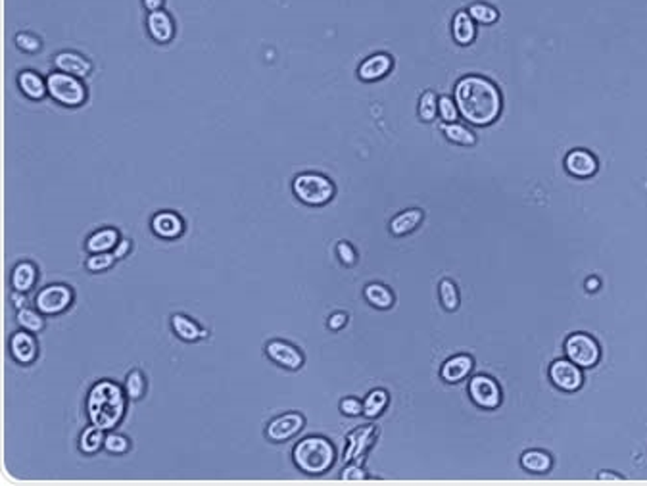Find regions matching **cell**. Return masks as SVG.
Instances as JSON below:
<instances>
[{
    "label": "cell",
    "instance_id": "ab89813d",
    "mask_svg": "<svg viewBox=\"0 0 647 486\" xmlns=\"http://www.w3.org/2000/svg\"><path fill=\"white\" fill-rule=\"evenodd\" d=\"M337 254L340 261H342L344 266H354L357 261V254L354 250V247L349 244V242H338L337 244Z\"/></svg>",
    "mask_w": 647,
    "mask_h": 486
},
{
    "label": "cell",
    "instance_id": "74e56055",
    "mask_svg": "<svg viewBox=\"0 0 647 486\" xmlns=\"http://www.w3.org/2000/svg\"><path fill=\"white\" fill-rule=\"evenodd\" d=\"M16 45H18V48H21L23 52H39L43 43H40V39L37 35L23 31L16 35Z\"/></svg>",
    "mask_w": 647,
    "mask_h": 486
},
{
    "label": "cell",
    "instance_id": "2e32d148",
    "mask_svg": "<svg viewBox=\"0 0 647 486\" xmlns=\"http://www.w3.org/2000/svg\"><path fill=\"white\" fill-rule=\"evenodd\" d=\"M146 27H148L150 37L156 43H160V45H165V43L173 39V20L163 10L150 12L148 20H146Z\"/></svg>",
    "mask_w": 647,
    "mask_h": 486
},
{
    "label": "cell",
    "instance_id": "9a60e30c",
    "mask_svg": "<svg viewBox=\"0 0 647 486\" xmlns=\"http://www.w3.org/2000/svg\"><path fill=\"white\" fill-rule=\"evenodd\" d=\"M54 65L58 68V72L70 73V75H75V77L79 79L91 75L92 72L91 60L85 58L83 54H79V52L73 50L58 52V54L54 56Z\"/></svg>",
    "mask_w": 647,
    "mask_h": 486
},
{
    "label": "cell",
    "instance_id": "ac0fdd59",
    "mask_svg": "<svg viewBox=\"0 0 647 486\" xmlns=\"http://www.w3.org/2000/svg\"><path fill=\"white\" fill-rule=\"evenodd\" d=\"M171 329L185 342H196V340L207 337L206 329L196 323L195 319L187 318L185 313H173L171 315Z\"/></svg>",
    "mask_w": 647,
    "mask_h": 486
},
{
    "label": "cell",
    "instance_id": "4fadbf2b",
    "mask_svg": "<svg viewBox=\"0 0 647 486\" xmlns=\"http://www.w3.org/2000/svg\"><path fill=\"white\" fill-rule=\"evenodd\" d=\"M10 354L21 365H29V363L35 362L37 354H39V346H37L33 333L26 331V329L13 333L10 337Z\"/></svg>",
    "mask_w": 647,
    "mask_h": 486
},
{
    "label": "cell",
    "instance_id": "f6af8a7d",
    "mask_svg": "<svg viewBox=\"0 0 647 486\" xmlns=\"http://www.w3.org/2000/svg\"><path fill=\"white\" fill-rule=\"evenodd\" d=\"M27 292H18V291H13V294H12V304H13V308H16V310H23V308H27V296H26Z\"/></svg>",
    "mask_w": 647,
    "mask_h": 486
},
{
    "label": "cell",
    "instance_id": "ee69618b",
    "mask_svg": "<svg viewBox=\"0 0 647 486\" xmlns=\"http://www.w3.org/2000/svg\"><path fill=\"white\" fill-rule=\"evenodd\" d=\"M346 323H348V315L346 313H335V315L329 318V327L332 331H340Z\"/></svg>",
    "mask_w": 647,
    "mask_h": 486
},
{
    "label": "cell",
    "instance_id": "30bf717a",
    "mask_svg": "<svg viewBox=\"0 0 647 486\" xmlns=\"http://www.w3.org/2000/svg\"><path fill=\"white\" fill-rule=\"evenodd\" d=\"M376 435H379V428L375 425H363V427L354 428L348 435V448H346V454H344V461L346 463H359L365 452L373 446Z\"/></svg>",
    "mask_w": 647,
    "mask_h": 486
},
{
    "label": "cell",
    "instance_id": "d590c367",
    "mask_svg": "<svg viewBox=\"0 0 647 486\" xmlns=\"http://www.w3.org/2000/svg\"><path fill=\"white\" fill-rule=\"evenodd\" d=\"M436 114H438V102H436L434 92H423L421 100H419V116H421V119L423 122H433Z\"/></svg>",
    "mask_w": 647,
    "mask_h": 486
},
{
    "label": "cell",
    "instance_id": "1f68e13d",
    "mask_svg": "<svg viewBox=\"0 0 647 486\" xmlns=\"http://www.w3.org/2000/svg\"><path fill=\"white\" fill-rule=\"evenodd\" d=\"M442 131H444V135L447 136V141H452V143L457 144H474V135L471 131L463 127L460 124H446L442 125Z\"/></svg>",
    "mask_w": 647,
    "mask_h": 486
},
{
    "label": "cell",
    "instance_id": "5b68a950",
    "mask_svg": "<svg viewBox=\"0 0 647 486\" xmlns=\"http://www.w3.org/2000/svg\"><path fill=\"white\" fill-rule=\"evenodd\" d=\"M294 195L310 206H323L335 196V185L321 173H302L292 183Z\"/></svg>",
    "mask_w": 647,
    "mask_h": 486
},
{
    "label": "cell",
    "instance_id": "8992f818",
    "mask_svg": "<svg viewBox=\"0 0 647 486\" xmlns=\"http://www.w3.org/2000/svg\"><path fill=\"white\" fill-rule=\"evenodd\" d=\"M73 300H75V292L72 286L64 283H52L35 296V308L45 315H58L73 304Z\"/></svg>",
    "mask_w": 647,
    "mask_h": 486
},
{
    "label": "cell",
    "instance_id": "ba28073f",
    "mask_svg": "<svg viewBox=\"0 0 647 486\" xmlns=\"http://www.w3.org/2000/svg\"><path fill=\"white\" fill-rule=\"evenodd\" d=\"M266 354L273 363H277L278 367H285L288 371H298L304 365V354L296 348L294 344L286 342V340H269L266 344Z\"/></svg>",
    "mask_w": 647,
    "mask_h": 486
},
{
    "label": "cell",
    "instance_id": "44dd1931",
    "mask_svg": "<svg viewBox=\"0 0 647 486\" xmlns=\"http://www.w3.org/2000/svg\"><path fill=\"white\" fill-rule=\"evenodd\" d=\"M37 277H39V271H37L35 264L20 261V264L13 266L12 275H10V285H12L13 291L29 292L37 283Z\"/></svg>",
    "mask_w": 647,
    "mask_h": 486
},
{
    "label": "cell",
    "instance_id": "60d3db41",
    "mask_svg": "<svg viewBox=\"0 0 647 486\" xmlns=\"http://www.w3.org/2000/svg\"><path fill=\"white\" fill-rule=\"evenodd\" d=\"M342 480H365L367 479V471L363 469L359 463H348L344 467V471L340 473Z\"/></svg>",
    "mask_w": 647,
    "mask_h": 486
},
{
    "label": "cell",
    "instance_id": "cb8c5ba5",
    "mask_svg": "<svg viewBox=\"0 0 647 486\" xmlns=\"http://www.w3.org/2000/svg\"><path fill=\"white\" fill-rule=\"evenodd\" d=\"M423 221V212L421 210H406L390 221V233L396 237L401 234L411 233L413 229H417V225Z\"/></svg>",
    "mask_w": 647,
    "mask_h": 486
},
{
    "label": "cell",
    "instance_id": "ffe728a7",
    "mask_svg": "<svg viewBox=\"0 0 647 486\" xmlns=\"http://www.w3.org/2000/svg\"><path fill=\"white\" fill-rule=\"evenodd\" d=\"M18 87L20 91L31 100H43L48 94V85L46 79L40 77L39 73L33 72V70H23L18 75Z\"/></svg>",
    "mask_w": 647,
    "mask_h": 486
},
{
    "label": "cell",
    "instance_id": "4dcf8cb0",
    "mask_svg": "<svg viewBox=\"0 0 647 486\" xmlns=\"http://www.w3.org/2000/svg\"><path fill=\"white\" fill-rule=\"evenodd\" d=\"M125 392L129 396V400L138 402L146 392V377L141 369H133L129 375L125 377Z\"/></svg>",
    "mask_w": 647,
    "mask_h": 486
},
{
    "label": "cell",
    "instance_id": "277c9868",
    "mask_svg": "<svg viewBox=\"0 0 647 486\" xmlns=\"http://www.w3.org/2000/svg\"><path fill=\"white\" fill-rule=\"evenodd\" d=\"M48 85V94L52 100H56L67 108H77L87 100V87L79 77L70 75L64 72H52L46 77Z\"/></svg>",
    "mask_w": 647,
    "mask_h": 486
},
{
    "label": "cell",
    "instance_id": "8fae6325",
    "mask_svg": "<svg viewBox=\"0 0 647 486\" xmlns=\"http://www.w3.org/2000/svg\"><path fill=\"white\" fill-rule=\"evenodd\" d=\"M469 394H471L477 406L484 409L498 408L499 402H501V392H499L498 383L486 375L473 377V381L469 384Z\"/></svg>",
    "mask_w": 647,
    "mask_h": 486
},
{
    "label": "cell",
    "instance_id": "b9f144b4",
    "mask_svg": "<svg viewBox=\"0 0 647 486\" xmlns=\"http://www.w3.org/2000/svg\"><path fill=\"white\" fill-rule=\"evenodd\" d=\"M340 411L344 415H348V417H357V415L363 414V402H359L357 398H344L342 402H340Z\"/></svg>",
    "mask_w": 647,
    "mask_h": 486
},
{
    "label": "cell",
    "instance_id": "d4e9b609",
    "mask_svg": "<svg viewBox=\"0 0 647 486\" xmlns=\"http://www.w3.org/2000/svg\"><path fill=\"white\" fill-rule=\"evenodd\" d=\"M474 21L469 12H457L453 18V39L460 45H469L474 39Z\"/></svg>",
    "mask_w": 647,
    "mask_h": 486
},
{
    "label": "cell",
    "instance_id": "3957f363",
    "mask_svg": "<svg viewBox=\"0 0 647 486\" xmlns=\"http://www.w3.org/2000/svg\"><path fill=\"white\" fill-rule=\"evenodd\" d=\"M292 460L300 471L317 477L329 471L337 461V448L325 436H305L292 450Z\"/></svg>",
    "mask_w": 647,
    "mask_h": 486
},
{
    "label": "cell",
    "instance_id": "7a4b0ae2",
    "mask_svg": "<svg viewBox=\"0 0 647 486\" xmlns=\"http://www.w3.org/2000/svg\"><path fill=\"white\" fill-rule=\"evenodd\" d=\"M127 392L125 387L114 383L110 379H102L92 384L87 396V415L92 425L110 433L124 421L127 411Z\"/></svg>",
    "mask_w": 647,
    "mask_h": 486
},
{
    "label": "cell",
    "instance_id": "4316f807",
    "mask_svg": "<svg viewBox=\"0 0 647 486\" xmlns=\"http://www.w3.org/2000/svg\"><path fill=\"white\" fill-rule=\"evenodd\" d=\"M365 298L371 306H375L379 310H388L394 304V294L386 285L381 283H371L365 286Z\"/></svg>",
    "mask_w": 647,
    "mask_h": 486
},
{
    "label": "cell",
    "instance_id": "7c38bea8",
    "mask_svg": "<svg viewBox=\"0 0 647 486\" xmlns=\"http://www.w3.org/2000/svg\"><path fill=\"white\" fill-rule=\"evenodd\" d=\"M550 379L557 389L572 392V390L580 389V384H582V371L570 360H557L551 363Z\"/></svg>",
    "mask_w": 647,
    "mask_h": 486
},
{
    "label": "cell",
    "instance_id": "52a82bcc",
    "mask_svg": "<svg viewBox=\"0 0 647 486\" xmlns=\"http://www.w3.org/2000/svg\"><path fill=\"white\" fill-rule=\"evenodd\" d=\"M565 352L578 367H592L599 362V346L586 333H575L565 340Z\"/></svg>",
    "mask_w": 647,
    "mask_h": 486
},
{
    "label": "cell",
    "instance_id": "d6986e66",
    "mask_svg": "<svg viewBox=\"0 0 647 486\" xmlns=\"http://www.w3.org/2000/svg\"><path fill=\"white\" fill-rule=\"evenodd\" d=\"M565 166L575 177H589L597 171V160L588 150H572L565 158Z\"/></svg>",
    "mask_w": 647,
    "mask_h": 486
},
{
    "label": "cell",
    "instance_id": "9c48e42d",
    "mask_svg": "<svg viewBox=\"0 0 647 486\" xmlns=\"http://www.w3.org/2000/svg\"><path fill=\"white\" fill-rule=\"evenodd\" d=\"M305 419L302 414L296 411H288L275 417L273 421H269L266 428V436L271 442H286L290 441L292 436H296L304 428Z\"/></svg>",
    "mask_w": 647,
    "mask_h": 486
},
{
    "label": "cell",
    "instance_id": "e0dca14e",
    "mask_svg": "<svg viewBox=\"0 0 647 486\" xmlns=\"http://www.w3.org/2000/svg\"><path fill=\"white\" fill-rule=\"evenodd\" d=\"M390 70H392V58H390L388 54H384V52H379V54L369 56L359 65L357 75L363 81H376V79L384 77Z\"/></svg>",
    "mask_w": 647,
    "mask_h": 486
},
{
    "label": "cell",
    "instance_id": "f1b7e54d",
    "mask_svg": "<svg viewBox=\"0 0 647 486\" xmlns=\"http://www.w3.org/2000/svg\"><path fill=\"white\" fill-rule=\"evenodd\" d=\"M388 392L382 389L371 390L369 394L365 396V400H363V415L365 417H369V419H375L379 415L386 409L388 406Z\"/></svg>",
    "mask_w": 647,
    "mask_h": 486
},
{
    "label": "cell",
    "instance_id": "7402d4cb",
    "mask_svg": "<svg viewBox=\"0 0 647 486\" xmlns=\"http://www.w3.org/2000/svg\"><path fill=\"white\" fill-rule=\"evenodd\" d=\"M119 231L114 227H104L98 229L94 233L87 239V244L85 248L89 250L91 254H98V252H112L116 244L119 242Z\"/></svg>",
    "mask_w": 647,
    "mask_h": 486
},
{
    "label": "cell",
    "instance_id": "c3c4849f",
    "mask_svg": "<svg viewBox=\"0 0 647 486\" xmlns=\"http://www.w3.org/2000/svg\"><path fill=\"white\" fill-rule=\"evenodd\" d=\"M597 286H599V281H597L596 277H589L588 283H586V288H588V291H596Z\"/></svg>",
    "mask_w": 647,
    "mask_h": 486
},
{
    "label": "cell",
    "instance_id": "f35d334b",
    "mask_svg": "<svg viewBox=\"0 0 647 486\" xmlns=\"http://www.w3.org/2000/svg\"><path fill=\"white\" fill-rule=\"evenodd\" d=\"M457 112L460 110H457V106L453 104L452 98L442 97L440 100H438V114H440L442 119H444L446 124H453V122L457 119Z\"/></svg>",
    "mask_w": 647,
    "mask_h": 486
},
{
    "label": "cell",
    "instance_id": "603a6c76",
    "mask_svg": "<svg viewBox=\"0 0 647 486\" xmlns=\"http://www.w3.org/2000/svg\"><path fill=\"white\" fill-rule=\"evenodd\" d=\"M473 369V360L469 356H455L442 365V379L447 383H460Z\"/></svg>",
    "mask_w": 647,
    "mask_h": 486
},
{
    "label": "cell",
    "instance_id": "8d00e7d4",
    "mask_svg": "<svg viewBox=\"0 0 647 486\" xmlns=\"http://www.w3.org/2000/svg\"><path fill=\"white\" fill-rule=\"evenodd\" d=\"M469 14L473 16V20L480 21V23H494L498 20V12L490 8L488 4H473Z\"/></svg>",
    "mask_w": 647,
    "mask_h": 486
},
{
    "label": "cell",
    "instance_id": "bcb514c9",
    "mask_svg": "<svg viewBox=\"0 0 647 486\" xmlns=\"http://www.w3.org/2000/svg\"><path fill=\"white\" fill-rule=\"evenodd\" d=\"M143 2H144V6H146V10H148V12H156V10H162L163 0H143Z\"/></svg>",
    "mask_w": 647,
    "mask_h": 486
},
{
    "label": "cell",
    "instance_id": "e575fe53",
    "mask_svg": "<svg viewBox=\"0 0 647 486\" xmlns=\"http://www.w3.org/2000/svg\"><path fill=\"white\" fill-rule=\"evenodd\" d=\"M440 300L442 306L446 310H457V306H460V292H457V286L453 285L452 281L444 279L440 283Z\"/></svg>",
    "mask_w": 647,
    "mask_h": 486
},
{
    "label": "cell",
    "instance_id": "484cf974",
    "mask_svg": "<svg viewBox=\"0 0 647 486\" xmlns=\"http://www.w3.org/2000/svg\"><path fill=\"white\" fill-rule=\"evenodd\" d=\"M104 435L102 428H98L97 425H89L87 428H83V433L79 436V450L83 452V454L91 455L97 454L100 448H104Z\"/></svg>",
    "mask_w": 647,
    "mask_h": 486
},
{
    "label": "cell",
    "instance_id": "5bb4252c",
    "mask_svg": "<svg viewBox=\"0 0 647 486\" xmlns=\"http://www.w3.org/2000/svg\"><path fill=\"white\" fill-rule=\"evenodd\" d=\"M152 231H154L160 239H179L185 233V221L179 214H175L171 210H163L152 217Z\"/></svg>",
    "mask_w": 647,
    "mask_h": 486
},
{
    "label": "cell",
    "instance_id": "83f0119b",
    "mask_svg": "<svg viewBox=\"0 0 647 486\" xmlns=\"http://www.w3.org/2000/svg\"><path fill=\"white\" fill-rule=\"evenodd\" d=\"M521 465H523L526 471H531V473H548L551 469V458L550 454H545L542 450H528V452H524L523 458H521Z\"/></svg>",
    "mask_w": 647,
    "mask_h": 486
},
{
    "label": "cell",
    "instance_id": "d6a6232c",
    "mask_svg": "<svg viewBox=\"0 0 647 486\" xmlns=\"http://www.w3.org/2000/svg\"><path fill=\"white\" fill-rule=\"evenodd\" d=\"M114 264H116V256H114V252H98L91 254V256L87 258L85 267L91 273H100L106 271V269H110Z\"/></svg>",
    "mask_w": 647,
    "mask_h": 486
},
{
    "label": "cell",
    "instance_id": "836d02e7",
    "mask_svg": "<svg viewBox=\"0 0 647 486\" xmlns=\"http://www.w3.org/2000/svg\"><path fill=\"white\" fill-rule=\"evenodd\" d=\"M129 448L131 441L125 435H121V433H112L110 431V433L106 435V438H104V450L110 452V454L121 455L125 454V452H129Z\"/></svg>",
    "mask_w": 647,
    "mask_h": 486
},
{
    "label": "cell",
    "instance_id": "6da1fadb",
    "mask_svg": "<svg viewBox=\"0 0 647 486\" xmlns=\"http://www.w3.org/2000/svg\"><path fill=\"white\" fill-rule=\"evenodd\" d=\"M455 100L461 116L473 125L492 124L501 110V94L498 87L479 75L461 79L455 87Z\"/></svg>",
    "mask_w": 647,
    "mask_h": 486
},
{
    "label": "cell",
    "instance_id": "7bdbcfd3",
    "mask_svg": "<svg viewBox=\"0 0 647 486\" xmlns=\"http://www.w3.org/2000/svg\"><path fill=\"white\" fill-rule=\"evenodd\" d=\"M131 248H133V242H131V239H119V242H117L116 248H114L112 252H114L116 259H124L125 256H129Z\"/></svg>",
    "mask_w": 647,
    "mask_h": 486
},
{
    "label": "cell",
    "instance_id": "f546056e",
    "mask_svg": "<svg viewBox=\"0 0 647 486\" xmlns=\"http://www.w3.org/2000/svg\"><path fill=\"white\" fill-rule=\"evenodd\" d=\"M45 313L39 310H31V308H23V310H18V325H20L21 329H26V331L33 333V335H37L45 329V318H43Z\"/></svg>",
    "mask_w": 647,
    "mask_h": 486
},
{
    "label": "cell",
    "instance_id": "7dc6e473",
    "mask_svg": "<svg viewBox=\"0 0 647 486\" xmlns=\"http://www.w3.org/2000/svg\"><path fill=\"white\" fill-rule=\"evenodd\" d=\"M597 479H599V480H622V477H621V475H616V473L602 471V473L597 475Z\"/></svg>",
    "mask_w": 647,
    "mask_h": 486
}]
</instances>
